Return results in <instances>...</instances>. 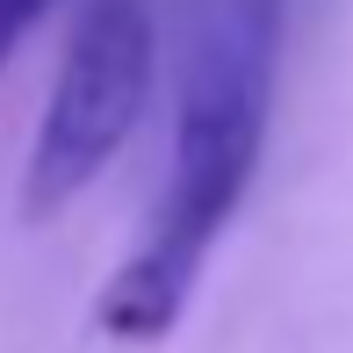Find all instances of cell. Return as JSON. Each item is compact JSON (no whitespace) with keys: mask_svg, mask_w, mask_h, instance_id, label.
I'll list each match as a JSON object with an SVG mask.
<instances>
[{"mask_svg":"<svg viewBox=\"0 0 353 353\" xmlns=\"http://www.w3.org/2000/svg\"><path fill=\"white\" fill-rule=\"evenodd\" d=\"M281 0H202L181 58V116H173V181L144 245L101 288L94 317L116 339H166L188 288L210 260L216 231L238 216L260 166L267 101H274Z\"/></svg>","mask_w":353,"mask_h":353,"instance_id":"1","label":"cell"},{"mask_svg":"<svg viewBox=\"0 0 353 353\" xmlns=\"http://www.w3.org/2000/svg\"><path fill=\"white\" fill-rule=\"evenodd\" d=\"M152 65H159V43L144 0H87V14L72 22L58 87L43 101L37 144H29V173H22L29 223L58 216L123 152V137L137 130L144 101H152Z\"/></svg>","mask_w":353,"mask_h":353,"instance_id":"2","label":"cell"},{"mask_svg":"<svg viewBox=\"0 0 353 353\" xmlns=\"http://www.w3.org/2000/svg\"><path fill=\"white\" fill-rule=\"evenodd\" d=\"M43 14H51V0H0V65H8V51L43 22Z\"/></svg>","mask_w":353,"mask_h":353,"instance_id":"3","label":"cell"}]
</instances>
